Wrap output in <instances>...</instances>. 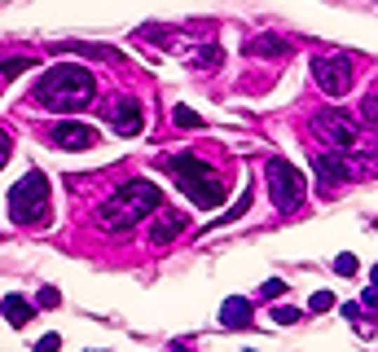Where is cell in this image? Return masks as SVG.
I'll use <instances>...</instances> for the list:
<instances>
[{
	"label": "cell",
	"instance_id": "obj_9",
	"mask_svg": "<svg viewBox=\"0 0 378 352\" xmlns=\"http://www.w3.org/2000/svg\"><path fill=\"white\" fill-rule=\"evenodd\" d=\"M44 141L53 145V150H93V145H97V128L67 119V124H53V128H48Z\"/></svg>",
	"mask_w": 378,
	"mask_h": 352
},
{
	"label": "cell",
	"instance_id": "obj_27",
	"mask_svg": "<svg viewBox=\"0 0 378 352\" xmlns=\"http://www.w3.org/2000/svg\"><path fill=\"white\" fill-rule=\"evenodd\" d=\"M286 291V282H277V278H269L264 282V291H259V295H264V299H273V295H282Z\"/></svg>",
	"mask_w": 378,
	"mask_h": 352
},
{
	"label": "cell",
	"instance_id": "obj_14",
	"mask_svg": "<svg viewBox=\"0 0 378 352\" xmlns=\"http://www.w3.org/2000/svg\"><path fill=\"white\" fill-rule=\"evenodd\" d=\"M0 313L9 317V326H13V330H22V326L31 322V304H27L22 295H5V299H0Z\"/></svg>",
	"mask_w": 378,
	"mask_h": 352
},
{
	"label": "cell",
	"instance_id": "obj_21",
	"mask_svg": "<svg viewBox=\"0 0 378 352\" xmlns=\"http://www.w3.org/2000/svg\"><path fill=\"white\" fill-rule=\"evenodd\" d=\"M172 124H176V128H203V115H194L189 106H176V110H172Z\"/></svg>",
	"mask_w": 378,
	"mask_h": 352
},
{
	"label": "cell",
	"instance_id": "obj_30",
	"mask_svg": "<svg viewBox=\"0 0 378 352\" xmlns=\"http://www.w3.org/2000/svg\"><path fill=\"white\" fill-rule=\"evenodd\" d=\"M370 278H374V287H378V264H374V269H370Z\"/></svg>",
	"mask_w": 378,
	"mask_h": 352
},
{
	"label": "cell",
	"instance_id": "obj_17",
	"mask_svg": "<svg viewBox=\"0 0 378 352\" xmlns=\"http://www.w3.org/2000/svg\"><path fill=\"white\" fill-rule=\"evenodd\" d=\"M189 62L198 66V71H211V66L224 62V53H220V44H203V48H194V53H189Z\"/></svg>",
	"mask_w": 378,
	"mask_h": 352
},
{
	"label": "cell",
	"instance_id": "obj_1",
	"mask_svg": "<svg viewBox=\"0 0 378 352\" xmlns=\"http://www.w3.org/2000/svg\"><path fill=\"white\" fill-rule=\"evenodd\" d=\"M93 97H97V79H93L88 66L58 62V66H48V71L40 75L31 102H36L40 110H53V115H75V110H88Z\"/></svg>",
	"mask_w": 378,
	"mask_h": 352
},
{
	"label": "cell",
	"instance_id": "obj_24",
	"mask_svg": "<svg viewBox=\"0 0 378 352\" xmlns=\"http://www.w3.org/2000/svg\"><path fill=\"white\" fill-rule=\"evenodd\" d=\"M58 299H62V295H58V287H44V291L36 295V304H40V308H58Z\"/></svg>",
	"mask_w": 378,
	"mask_h": 352
},
{
	"label": "cell",
	"instance_id": "obj_10",
	"mask_svg": "<svg viewBox=\"0 0 378 352\" xmlns=\"http://www.w3.org/2000/svg\"><path fill=\"white\" fill-rule=\"evenodd\" d=\"M106 119H110V128L119 132V137H137V132L145 128V106L137 102V97H123V102H114L106 110Z\"/></svg>",
	"mask_w": 378,
	"mask_h": 352
},
{
	"label": "cell",
	"instance_id": "obj_18",
	"mask_svg": "<svg viewBox=\"0 0 378 352\" xmlns=\"http://www.w3.org/2000/svg\"><path fill=\"white\" fill-rule=\"evenodd\" d=\"M31 66H36V58H0V79H18Z\"/></svg>",
	"mask_w": 378,
	"mask_h": 352
},
{
	"label": "cell",
	"instance_id": "obj_22",
	"mask_svg": "<svg viewBox=\"0 0 378 352\" xmlns=\"http://www.w3.org/2000/svg\"><path fill=\"white\" fill-rule=\"evenodd\" d=\"M360 124H370V128H378V89L360 102Z\"/></svg>",
	"mask_w": 378,
	"mask_h": 352
},
{
	"label": "cell",
	"instance_id": "obj_25",
	"mask_svg": "<svg viewBox=\"0 0 378 352\" xmlns=\"http://www.w3.org/2000/svg\"><path fill=\"white\" fill-rule=\"evenodd\" d=\"M13 159V137H9V132H0V167H5Z\"/></svg>",
	"mask_w": 378,
	"mask_h": 352
},
{
	"label": "cell",
	"instance_id": "obj_20",
	"mask_svg": "<svg viewBox=\"0 0 378 352\" xmlns=\"http://www.w3.org/2000/svg\"><path fill=\"white\" fill-rule=\"evenodd\" d=\"M335 273L339 278H356L360 273V260L352 256V251H343V256H335Z\"/></svg>",
	"mask_w": 378,
	"mask_h": 352
},
{
	"label": "cell",
	"instance_id": "obj_15",
	"mask_svg": "<svg viewBox=\"0 0 378 352\" xmlns=\"http://www.w3.org/2000/svg\"><path fill=\"white\" fill-rule=\"evenodd\" d=\"M53 53H79V58H102V62H119L110 44H53Z\"/></svg>",
	"mask_w": 378,
	"mask_h": 352
},
{
	"label": "cell",
	"instance_id": "obj_8",
	"mask_svg": "<svg viewBox=\"0 0 378 352\" xmlns=\"http://www.w3.org/2000/svg\"><path fill=\"white\" fill-rule=\"evenodd\" d=\"M312 172H317V190H335V185H348V181L360 176V163L348 159L343 150H317L312 155Z\"/></svg>",
	"mask_w": 378,
	"mask_h": 352
},
{
	"label": "cell",
	"instance_id": "obj_7",
	"mask_svg": "<svg viewBox=\"0 0 378 352\" xmlns=\"http://www.w3.org/2000/svg\"><path fill=\"white\" fill-rule=\"evenodd\" d=\"M264 172H269V194H273L277 211H295L304 203V176L290 159H269Z\"/></svg>",
	"mask_w": 378,
	"mask_h": 352
},
{
	"label": "cell",
	"instance_id": "obj_28",
	"mask_svg": "<svg viewBox=\"0 0 378 352\" xmlns=\"http://www.w3.org/2000/svg\"><path fill=\"white\" fill-rule=\"evenodd\" d=\"M343 317H348V322L356 326V322H360V304H343Z\"/></svg>",
	"mask_w": 378,
	"mask_h": 352
},
{
	"label": "cell",
	"instance_id": "obj_16",
	"mask_svg": "<svg viewBox=\"0 0 378 352\" xmlns=\"http://www.w3.org/2000/svg\"><path fill=\"white\" fill-rule=\"evenodd\" d=\"M251 203H255V190H251V185H246V190L238 194V203H234V207H229L224 216H216V221H211L207 229H220V225H229V221H242V216H246V211H251Z\"/></svg>",
	"mask_w": 378,
	"mask_h": 352
},
{
	"label": "cell",
	"instance_id": "obj_26",
	"mask_svg": "<svg viewBox=\"0 0 378 352\" xmlns=\"http://www.w3.org/2000/svg\"><path fill=\"white\" fill-rule=\"evenodd\" d=\"M62 348V334H44V339L36 344V352H58Z\"/></svg>",
	"mask_w": 378,
	"mask_h": 352
},
{
	"label": "cell",
	"instance_id": "obj_23",
	"mask_svg": "<svg viewBox=\"0 0 378 352\" xmlns=\"http://www.w3.org/2000/svg\"><path fill=\"white\" fill-rule=\"evenodd\" d=\"M330 308H335V295H330V291H312L308 313H330Z\"/></svg>",
	"mask_w": 378,
	"mask_h": 352
},
{
	"label": "cell",
	"instance_id": "obj_5",
	"mask_svg": "<svg viewBox=\"0 0 378 352\" xmlns=\"http://www.w3.org/2000/svg\"><path fill=\"white\" fill-rule=\"evenodd\" d=\"M312 84H317L325 97L352 93V84H356V62H352L348 53H317V58H312Z\"/></svg>",
	"mask_w": 378,
	"mask_h": 352
},
{
	"label": "cell",
	"instance_id": "obj_3",
	"mask_svg": "<svg viewBox=\"0 0 378 352\" xmlns=\"http://www.w3.org/2000/svg\"><path fill=\"white\" fill-rule=\"evenodd\" d=\"M163 167L172 172V181H176V190L189 198L194 207H203V211H211V207H220L224 203V181H220V172L211 163H203L198 155H172V159H163Z\"/></svg>",
	"mask_w": 378,
	"mask_h": 352
},
{
	"label": "cell",
	"instance_id": "obj_31",
	"mask_svg": "<svg viewBox=\"0 0 378 352\" xmlns=\"http://www.w3.org/2000/svg\"><path fill=\"white\" fill-rule=\"evenodd\" d=\"M172 352H194V348H172Z\"/></svg>",
	"mask_w": 378,
	"mask_h": 352
},
{
	"label": "cell",
	"instance_id": "obj_29",
	"mask_svg": "<svg viewBox=\"0 0 378 352\" xmlns=\"http://www.w3.org/2000/svg\"><path fill=\"white\" fill-rule=\"evenodd\" d=\"M365 308H374V313H378V287H370V291H365Z\"/></svg>",
	"mask_w": 378,
	"mask_h": 352
},
{
	"label": "cell",
	"instance_id": "obj_11",
	"mask_svg": "<svg viewBox=\"0 0 378 352\" xmlns=\"http://www.w3.org/2000/svg\"><path fill=\"white\" fill-rule=\"evenodd\" d=\"M185 211H172V207H158L154 211V225H150V242L154 247H172L180 233H185Z\"/></svg>",
	"mask_w": 378,
	"mask_h": 352
},
{
	"label": "cell",
	"instance_id": "obj_4",
	"mask_svg": "<svg viewBox=\"0 0 378 352\" xmlns=\"http://www.w3.org/2000/svg\"><path fill=\"white\" fill-rule=\"evenodd\" d=\"M48 211H53L48 207V176L31 167L18 185L9 190V221L31 229V225H48Z\"/></svg>",
	"mask_w": 378,
	"mask_h": 352
},
{
	"label": "cell",
	"instance_id": "obj_19",
	"mask_svg": "<svg viewBox=\"0 0 378 352\" xmlns=\"http://www.w3.org/2000/svg\"><path fill=\"white\" fill-rule=\"evenodd\" d=\"M269 317H273L277 326H299V322H304V313H299V308H290V304H277Z\"/></svg>",
	"mask_w": 378,
	"mask_h": 352
},
{
	"label": "cell",
	"instance_id": "obj_13",
	"mask_svg": "<svg viewBox=\"0 0 378 352\" xmlns=\"http://www.w3.org/2000/svg\"><path fill=\"white\" fill-rule=\"evenodd\" d=\"M220 326L224 330H246L251 326V299L246 295H229L224 308H220Z\"/></svg>",
	"mask_w": 378,
	"mask_h": 352
},
{
	"label": "cell",
	"instance_id": "obj_6",
	"mask_svg": "<svg viewBox=\"0 0 378 352\" xmlns=\"http://www.w3.org/2000/svg\"><path fill=\"white\" fill-rule=\"evenodd\" d=\"M312 132H317V137L330 145V150H352V145L365 141V132H360V119H356V115H348V110H339V106L321 110L317 119H312Z\"/></svg>",
	"mask_w": 378,
	"mask_h": 352
},
{
	"label": "cell",
	"instance_id": "obj_32",
	"mask_svg": "<svg viewBox=\"0 0 378 352\" xmlns=\"http://www.w3.org/2000/svg\"><path fill=\"white\" fill-rule=\"evenodd\" d=\"M93 352H106V348H93Z\"/></svg>",
	"mask_w": 378,
	"mask_h": 352
},
{
	"label": "cell",
	"instance_id": "obj_12",
	"mask_svg": "<svg viewBox=\"0 0 378 352\" xmlns=\"http://www.w3.org/2000/svg\"><path fill=\"white\" fill-rule=\"evenodd\" d=\"M290 40L286 36H246L242 40V53L246 58H273V62H282V58H290Z\"/></svg>",
	"mask_w": 378,
	"mask_h": 352
},
{
	"label": "cell",
	"instance_id": "obj_2",
	"mask_svg": "<svg viewBox=\"0 0 378 352\" xmlns=\"http://www.w3.org/2000/svg\"><path fill=\"white\" fill-rule=\"evenodd\" d=\"M158 207H163L158 185H154V181H145V176H133V181H123V185L102 203L97 221H102L110 233H128L133 225H141L145 216H154Z\"/></svg>",
	"mask_w": 378,
	"mask_h": 352
}]
</instances>
